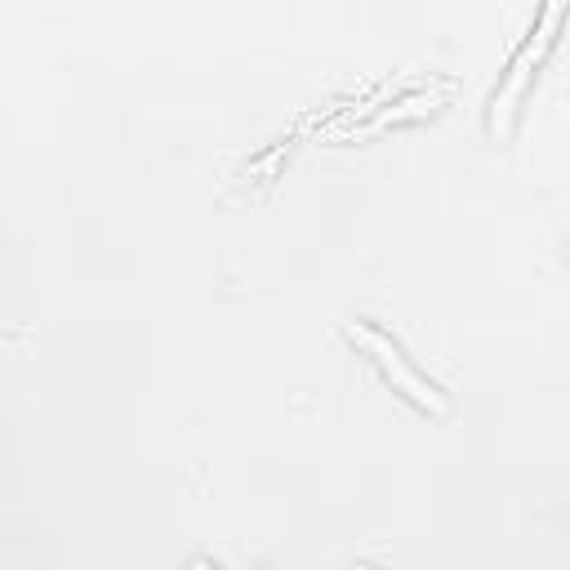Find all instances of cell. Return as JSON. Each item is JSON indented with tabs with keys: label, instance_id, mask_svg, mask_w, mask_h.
Listing matches in <instances>:
<instances>
[{
	"label": "cell",
	"instance_id": "cell-1",
	"mask_svg": "<svg viewBox=\"0 0 570 570\" xmlns=\"http://www.w3.org/2000/svg\"><path fill=\"white\" fill-rule=\"evenodd\" d=\"M343 334L387 374V383L396 387V392H405L414 405H423V410H432V414H445V392L428 379V374H419L410 361H405V352H401V343L392 338V334H383V330H374L370 321H347L343 325Z\"/></svg>",
	"mask_w": 570,
	"mask_h": 570
},
{
	"label": "cell",
	"instance_id": "cell-2",
	"mask_svg": "<svg viewBox=\"0 0 570 570\" xmlns=\"http://www.w3.org/2000/svg\"><path fill=\"white\" fill-rule=\"evenodd\" d=\"M539 49H548V31H530V40L512 53V62H508V80H503V89H499V94H494V102H490V107H494V111H490V120H494V125H499V116L508 111V102L517 98V89H521V80H525V67L539 58Z\"/></svg>",
	"mask_w": 570,
	"mask_h": 570
},
{
	"label": "cell",
	"instance_id": "cell-3",
	"mask_svg": "<svg viewBox=\"0 0 570 570\" xmlns=\"http://www.w3.org/2000/svg\"><path fill=\"white\" fill-rule=\"evenodd\" d=\"M191 570H218V566H214V561H205V557H200V561H191Z\"/></svg>",
	"mask_w": 570,
	"mask_h": 570
}]
</instances>
